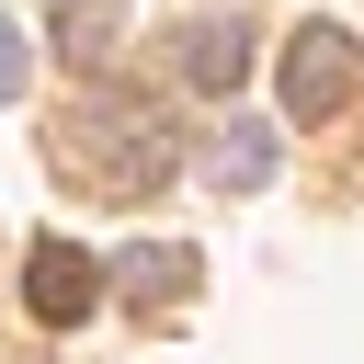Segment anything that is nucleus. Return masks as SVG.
I'll return each instance as SVG.
<instances>
[{"instance_id":"obj_1","label":"nucleus","mask_w":364,"mask_h":364,"mask_svg":"<svg viewBox=\"0 0 364 364\" xmlns=\"http://www.w3.org/2000/svg\"><path fill=\"white\" fill-rule=\"evenodd\" d=\"M353 80H364L353 34H341V23H296V46H284V114H296V125H330V114L353 102Z\"/></svg>"},{"instance_id":"obj_2","label":"nucleus","mask_w":364,"mask_h":364,"mask_svg":"<svg viewBox=\"0 0 364 364\" xmlns=\"http://www.w3.org/2000/svg\"><path fill=\"white\" fill-rule=\"evenodd\" d=\"M91 171H102V193H159L171 182V125L136 114V102L91 114Z\"/></svg>"},{"instance_id":"obj_3","label":"nucleus","mask_w":364,"mask_h":364,"mask_svg":"<svg viewBox=\"0 0 364 364\" xmlns=\"http://www.w3.org/2000/svg\"><path fill=\"white\" fill-rule=\"evenodd\" d=\"M91 296H102V262H91L80 239H34V250H23V307H34L46 330L91 318Z\"/></svg>"},{"instance_id":"obj_4","label":"nucleus","mask_w":364,"mask_h":364,"mask_svg":"<svg viewBox=\"0 0 364 364\" xmlns=\"http://www.w3.org/2000/svg\"><path fill=\"white\" fill-rule=\"evenodd\" d=\"M114 284H125V307H148V318H171V307L193 296V250H171V239H136V250L114 262Z\"/></svg>"},{"instance_id":"obj_5","label":"nucleus","mask_w":364,"mask_h":364,"mask_svg":"<svg viewBox=\"0 0 364 364\" xmlns=\"http://www.w3.org/2000/svg\"><path fill=\"white\" fill-rule=\"evenodd\" d=\"M182 68H193V91H239V68H250V34L216 11V23H193V34H182Z\"/></svg>"},{"instance_id":"obj_6","label":"nucleus","mask_w":364,"mask_h":364,"mask_svg":"<svg viewBox=\"0 0 364 364\" xmlns=\"http://www.w3.org/2000/svg\"><path fill=\"white\" fill-rule=\"evenodd\" d=\"M262 171H273V125H228V136H216V182H228V193H250Z\"/></svg>"},{"instance_id":"obj_7","label":"nucleus","mask_w":364,"mask_h":364,"mask_svg":"<svg viewBox=\"0 0 364 364\" xmlns=\"http://www.w3.org/2000/svg\"><path fill=\"white\" fill-rule=\"evenodd\" d=\"M114 23H125L114 0H57V46H68V57H102V46H114Z\"/></svg>"},{"instance_id":"obj_8","label":"nucleus","mask_w":364,"mask_h":364,"mask_svg":"<svg viewBox=\"0 0 364 364\" xmlns=\"http://www.w3.org/2000/svg\"><path fill=\"white\" fill-rule=\"evenodd\" d=\"M23 80H34V46H23V34H11V23H0V102H11V91H23Z\"/></svg>"}]
</instances>
